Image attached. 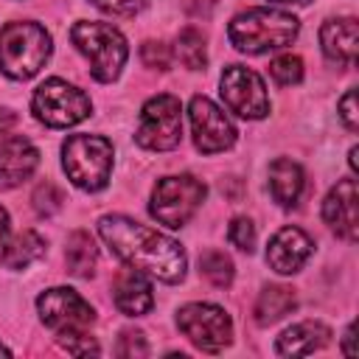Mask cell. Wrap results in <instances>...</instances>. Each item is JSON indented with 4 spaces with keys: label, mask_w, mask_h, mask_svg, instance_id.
I'll return each mask as SVG.
<instances>
[{
    "label": "cell",
    "mask_w": 359,
    "mask_h": 359,
    "mask_svg": "<svg viewBox=\"0 0 359 359\" xmlns=\"http://www.w3.org/2000/svg\"><path fill=\"white\" fill-rule=\"evenodd\" d=\"M98 233L126 266H135L163 283H180L185 278L188 258L180 241H174L171 236L121 213L101 216Z\"/></svg>",
    "instance_id": "6da1fadb"
},
{
    "label": "cell",
    "mask_w": 359,
    "mask_h": 359,
    "mask_svg": "<svg viewBox=\"0 0 359 359\" xmlns=\"http://www.w3.org/2000/svg\"><path fill=\"white\" fill-rule=\"evenodd\" d=\"M297 31H300L297 17L280 8H247L236 14L227 25L230 45L247 56L286 48L297 36Z\"/></svg>",
    "instance_id": "7a4b0ae2"
},
{
    "label": "cell",
    "mask_w": 359,
    "mask_h": 359,
    "mask_svg": "<svg viewBox=\"0 0 359 359\" xmlns=\"http://www.w3.org/2000/svg\"><path fill=\"white\" fill-rule=\"evenodd\" d=\"M50 34L34 20H17L0 28V70L14 81L34 79L50 59Z\"/></svg>",
    "instance_id": "3957f363"
},
{
    "label": "cell",
    "mask_w": 359,
    "mask_h": 359,
    "mask_svg": "<svg viewBox=\"0 0 359 359\" xmlns=\"http://www.w3.org/2000/svg\"><path fill=\"white\" fill-rule=\"evenodd\" d=\"M70 39L79 48V53L90 62V73L95 81L109 84L121 76L129 56V45H126V36L112 22L79 20L70 28Z\"/></svg>",
    "instance_id": "277c9868"
},
{
    "label": "cell",
    "mask_w": 359,
    "mask_h": 359,
    "mask_svg": "<svg viewBox=\"0 0 359 359\" xmlns=\"http://www.w3.org/2000/svg\"><path fill=\"white\" fill-rule=\"evenodd\" d=\"M115 149L104 135H70L62 143V168L81 191H101L112 174Z\"/></svg>",
    "instance_id": "5b68a950"
},
{
    "label": "cell",
    "mask_w": 359,
    "mask_h": 359,
    "mask_svg": "<svg viewBox=\"0 0 359 359\" xmlns=\"http://www.w3.org/2000/svg\"><path fill=\"white\" fill-rule=\"evenodd\" d=\"M31 109L39 123L50 129H67L93 112V101L84 90L67 84L65 79H45L31 98Z\"/></svg>",
    "instance_id": "8992f818"
},
{
    "label": "cell",
    "mask_w": 359,
    "mask_h": 359,
    "mask_svg": "<svg viewBox=\"0 0 359 359\" xmlns=\"http://www.w3.org/2000/svg\"><path fill=\"white\" fill-rule=\"evenodd\" d=\"M208 188L205 182H199L191 174H174V177H163L157 180L154 191H151V202H149V213L165 224V227H182L188 224V219L199 210L202 199H205Z\"/></svg>",
    "instance_id": "52a82bcc"
},
{
    "label": "cell",
    "mask_w": 359,
    "mask_h": 359,
    "mask_svg": "<svg viewBox=\"0 0 359 359\" xmlns=\"http://www.w3.org/2000/svg\"><path fill=\"white\" fill-rule=\"evenodd\" d=\"M137 146L149 151H171L182 140V104L177 95H151L140 109V126L135 132Z\"/></svg>",
    "instance_id": "ba28073f"
},
{
    "label": "cell",
    "mask_w": 359,
    "mask_h": 359,
    "mask_svg": "<svg viewBox=\"0 0 359 359\" xmlns=\"http://www.w3.org/2000/svg\"><path fill=\"white\" fill-rule=\"evenodd\" d=\"M177 328L205 353H219L233 339L230 314L213 303H185L177 311Z\"/></svg>",
    "instance_id": "9c48e42d"
},
{
    "label": "cell",
    "mask_w": 359,
    "mask_h": 359,
    "mask_svg": "<svg viewBox=\"0 0 359 359\" xmlns=\"http://www.w3.org/2000/svg\"><path fill=\"white\" fill-rule=\"evenodd\" d=\"M36 309L42 323L59 337V334H73V331H87L95 323V311L93 306L67 286H53L45 289L36 297Z\"/></svg>",
    "instance_id": "30bf717a"
},
{
    "label": "cell",
    "mask_w": 359,
    "mask_h": 359,
    "mask_svg": "<svg viewBox=\"0 0 359 359\" xmlns=\"http://www.w3.org/2000/svg\"><path fill=\"white\" fill-rule=\"evenodd\" d=\"M219 87H222L219 93L224 98V107L230 112H236L238 118L258 121L269 112V95L264 87V79L255 70H250L244 65H227Z\"/></svg>",
    "instance_id": "8fae6325"
},
{
    "label": "cell",
    "mask_w": 359,
    "mask_h": 359,
    "mask_svg": "<svg viewBox=\"0 0 359 359\" xmlns=\"http://www.w3.org/2000/svg\"><path fill=\"white\" fill-rule=\"evenodd\" d=\"M188 118H191L194 143H196V149L202 154H216V151H224V149H230L236 143L238 132H236L233 121L210 98L194 95L191 104H188Z\"/></svg>",
    "instance_id": "7c38bea8"
},
{
    "label": "cell",
    "mask_w": 359,
    "mask_h": 359,
    "mask_svg": "<svg viewBox=\"0 0 359 359\" xmlns=\"http://www.w3.org/2000/svg\"><path fill=\"white\" fill-rule=\"evenodd\" d=\"M323 219L325 224L345 241L359 238V188L356 180H339L328 196L323 199Z\"/></svg>",
    "instance_id": "4fadbf2b"
},
{
    "label": "cell",
    "mask_w": 359,
    "mask_h": 359,
    "mask_svg": "<svg viewBox=\"0 0 359 359\" xmlns=\"http://www.w3.org/2000/svg\"><path fill=\"white\" fill-rule=\"evenodd\" d=\"M314 241L300 227H280L266 247V264L278 275H294L309 258H311Z\"/></svg>",
    "instance_id": "5bb4252c"
},
{
    "label": "cell",
    "mask_w": 359,
    "mask_h": 359,
    "mask_svg": "<svg viewBox=\"0 0 359 359\" xmlns=\"http://www.w3.org/2000/svg\"><path fill=\"white\" fill-rule=\"evenodd\" d=\"M36 165H39V151L28 137L11 135L0 140V188L22 185L36 171Z\"/></svg>",
    "instance_id": "9a60e30c"
},
{
    "label": "cell",
    "mask_w": 359,
    "mask_h": 359,
    "mask_svg": "<svg viewBox=\"0 0 359 359\" xmlns=\"http://www.w3.org/2000/svg\"><path fill=\"white\" fill-rule=\"evenodd\" d=\"M320 48L337 65H353L359 53V28L353 17L325 20L320 28Z\"/></svg>",
    "instance_id": "2e32d148"
},
{
    "label": "cell",
    "mask_w": 359,
    "mask_h": 359,
    "mask_svg": "<svg viewBox=\"0 0 359 359\" xmlns=\"http://www.w3.org/2000/svg\"><path fill=\"white\" fill-rule=\"evenodd\" d=\"M112 297L115 306L126 314V317H140L154 306V292H151V280L146 272L129 266L115 278L112 286Z\"/></svg>",
    "instance_id": "e0dca14e"
},
{
    "label": "cell",
    "mask_w": 359,
    "mask_h": 359,
    "mask_svg": "<svg viewBox=\"0 0 359 359\" xmlns=\"http://www.w3.org/2000/svg\"><path fill=\"white\" fill-rule=\"evenodd\" d=\"M328 339H331L328 325H323L320 320H303V323H294L292 328H286L278 337L275 351L280 356H306V353H314V351L325 348Z\"/></svg>",
    "instance_id": "ac0fdd59"
},
{
    "label": "cell",
    "mask_w": 359,
    "mask_h": 359,
    "mask_svg": "<svg viewBox=\"0 0 359 359\" xmlns=\"http://www.w3.org/2000/svg\"><path fill=\"white\" fill-rule=\"evenodd\" d=\"M303 168L289 160V157H275L269 163V191H272V199L280 205V208H294L300 194H303Z\"/></svg>",
    "instance_id": "d6986e66"
},
{
    "label": "cell",
    "mask_w": 359,
    "mask_h": 359,
    "mask_svg": "<svg viewBox=\"0 0 359 359\" xmlns=\"http://www.w3.org/2000/svg\"><path fill=\"white\" fill-rule=\"evenodd\" d=\"M45 255V238L36 230H22L3 244L0 264L6 269H25Z\"/></svg>",
    "instance_id": "ffe728a7"
},
{
    "label": "cell",
    "mask_w": 359,
    "mask_h": 359,
    "mask_svg": "<svg viewBox=\"0 0 359 359\" xmlns=\"http://www.w3.org/2000/svg\"><path fill=\"white\" fill-rule=\"evenodd\" d=\"M297 306V297L289 286L280 283H269L261 289L258 300H255V323L258 325H272L278 320H283L286 314H292Z\"/></svg>",
    "instance_id": "44dd1931"
},
{
    "label": "cell",
    "mask_w": 359,
    "mask_h": 359,
    "mask_svg": "<svg viewBox=\"0 0 359 359\" xmlns=\"http://www.w3.org/2000/svg\"><path fill=\"white\" fill-rule=\"evenodd\" d=\"M65 264L67 272L76 278H90L98 264V247L87 230H73L67 236V250H65Z\"/></svg>",
    "instance_id": "7402d4cb"
},
{
    "label": "cell",
    "mask_w": 359,
    "mask_h": 359,
    "mask_svg": "<svg viewBox=\"0 0 359 359\" xmlns=\"http://www.w3.org/2000/svg\"><path fill=\"white\" fill-rule=\"evenodd\" d=\"M177 56L188 70H205L208 65V48H205V36L199 28L188 25L177 34Z\"/></svg>",
    "instance_id": "603a6c76"
},
{
    "label": "cell",
    "mask_w": 359,
    "mask_h": 359,
    "mask_svg": "<svg viewBox=\"0 0 359 359\" xmlns=\"http://www.w3.org/2000/svg\"><path fill=\"white\" fill-rule=\"evenodd\" d=\"M199 272H202L213 286H222V289L230 286V283H233V275H236L230 255H224L222 250H208V252L199 258Z\"/></svg>",
    "instance_id": "cb8c5ba5"
},
{
    "label": "cell",
    "mask_w": 359,
    "mask_h": 359,
    "mask_svg": "<svg viewBox=\"0 0 359 359\" xmlns=\"http://www.w3.org/2000/svg\"><path fill=\"white\" fill-rule=\"evenodd\" d=\"M269 73H272V79H275L278 84L292 87V84H300V79H303V62H300V56L283 53V56L272 59Z\"/></svg>",
    "instance_id": "d4e9b609"
},
{
    "label": "cell",
    "mask_w": 359,
    "mask_h": 359,
    "mask_svg": "<svg viewBox=\"0 0 359 359\" xmlns=\"http://www.w3.org/2000/svg\"><path fill=\"white\" fill-rule=\"evenodd\" d=\"M31 202H34V210H36L39 216H53V213L62 208L65 196H62V191H59L53 182H42V185H36Z\"/></svg>",
    "instance_id": "484cf974"
},
{
    "label": "cell",
    "mask_w": 359,
    "mask_h": 359,
    "mask_svg": "<svg viewBox=\"0 0 359 359\" xmlns=\"http://www.w3.org/2000/svg\"><path fill=\"white\" fill-rule=\"evenodd\" d=\"M227 238L241 252H252V247H255V227H252V222L247 216H236L230 222V227H227Z\"/></svg>",
    "instance_id": "4316f807"
},
{
    "label": "cell",
    "mask_w": 359,
    "mask_h": 359,
    "mask_svg": "<svg viewBox=\"0 0 359 359\" xmlns=\"http://www.w3.org/2000/svg\"><path fill=\"white\" fill-rule=\"evenodd\" d=\"M140 59L151 70H168L171 67V50H168L165 42H154V39L143 42L140 45Z\"/></svg>",
    "instance_id": "83f0119b"
},
{
    "label": "cell",
    "mask_w": 359,
    "mask_h": 359,
    "mask_svg": "<svg viewBox=\"0 0 359 359\" xmlns=\"http://www.w3.org/2000/svg\"><path fill=\"white\" fill-rule=\"evenodd\" d=\"M59 345L73 353V356H90V353H101V348L95 345L93 337H87V331H73V334H59L56 337Z\"/></svg>",
    "instance_id": "f1b7e54d"
},
{
    "label": "cell",
    "mask_w": 359,
    "mask_h": 359,
    "mask_svg": "<svg viewBox=\"0 0 359 359\" xmlns=\"http://www.w3.org/2000/svg\"><path fill=\"white\" fill-rule=\"evenodd\" d=\"M115 353H118V356H126V359H132V356H146V353H149L146 337H143L140 331H123V334L118 337Z\"/></svg>",
    "instance_id": "f546056e"
},
{
    "label": "cell",
    "mask_w": 359,
    "mask_h": 359,
    "mask_svg": "<svg viewBox=\"0 0 359 359\" xmlns=\"http://www.w3.org/2000/svg\"><path fill=\"white\" fill-rule=\"evenodd\" d=\"M90 3L107 14H115V17H132L149 6V0H90Z\"/></svg>",
    "instance_id": "4dcf8cb0"
},
{
    "label": "cell",
    "mask_w": 359,
    "mask_h": 359,
    "mask_svg": "<svg viewBox=\"0 0 359 359\" xmlns=\"http://www.w3.org/2000/svg\"><path fill=\"white\" fill-rule=\"evenodd\" d=\"M337 112H339V121L345 123V129L348 132H356L359 129V112H356V90L351 87L342 98H339V104H337Z\"/></svg>",
    "instance_id": "1f68e13d"
},
{
    "label": "cell",
    "mask_w": 359,
    "mask_h": 359,
    "mask_svg": "<svg viewBox=\"0 0 359 359\" xmlns=\"http://www.w3.org/2000/svg\"><path fill=\"white\" fill-rule=\"evenodd\" d=\"M213 6H216V0H182V8L191 17H210Z\"/></svg>",
    "instance_id": "d6a6232c"
},
{
    "label": "cell",
    "mask_w": 359,
    "mask_h": 359,
    "mask_svg": "<svg viewBox=\"0 0 359 359\" xmlns=\"http://www.w3.org/2000/svg\"><path fill=\"white\" fill-rule=\"evenodd\" d=\"M17 126V115L11 112V109H6V107H0V140L3 137H8V132Z\"/></svg>",
    "instance_id": "836d02e7"
},
{
    "label": "cell",
    "mask_w": 359,
    "mask_h": 359,
    "mask_svg": "<svg viewBox=\"0 0 359 359\" xmlns=\"http://www.w3.org/2000/svg\"><path fill=\"white\" fill-rule=\"evenodd\" d=\"M342 353H345V356H356V351H353V325L345 328V337H342Z\"/></svg>",
    "instance_id": "e575fe53"
},
{
    "label": "cell",
    "mask_w": 359,
    "mask_h": 359,
    "mask_svg": "<svg viewBox=\"0 0 359 359\" xmlns=\"http://www.w3.org/2000/svg\"><path fill=\"white\" fill-rule=\"evenodd\" d=\"M8 233V213H6V208L0 205V238Z\"/></svg>",
    "instance_id": "d590c367"
},
{
    "label": "cell",
    "mask_w": 359,
    "mask_h": 359,
    "mask_svg": "<svg viewBox=\"0 0 359 359\" xmlns=\"http://www.w3.org/2000/svg\"><path fill=\"white\" fill-rule=\"evenodd\" d=\"M356 154H359V149L353 146V149H351V154H348V163H351V171H353V174H356V168H359V163H356Z\"/></svg>",
    "instance_id": "8d00e7d4"
},
{
    "label": "cell",
    "mask_w": 359,
    "mask_h": 359,
    "mask_svg": "<svg viewBox=\"0 0 359 359\" xmlns=\"http://www.w3.org/2000/svg\"><path fill=\"white\" fill-rule=\"evenodd\" d=\"M269 3H294V6H306V3H311V0H269Z\"/></svg>",
    "instance_id": "74e56055"
},
{
    "label": "cell",
    "mask_w": 359,
    "mask_h": 359,
    "mask_svg": "<svg viewBox=\"0 0 359 359\" xmlns=\"http://www.w3.org/2000/svg\"><path fill=\"white\" fill-rule=\"evenodd\" d=\"M0 356H11V348H6L3 342H0Z\"/></svg>",
    "instance_id": "f35d334b"
}]
</instances>
